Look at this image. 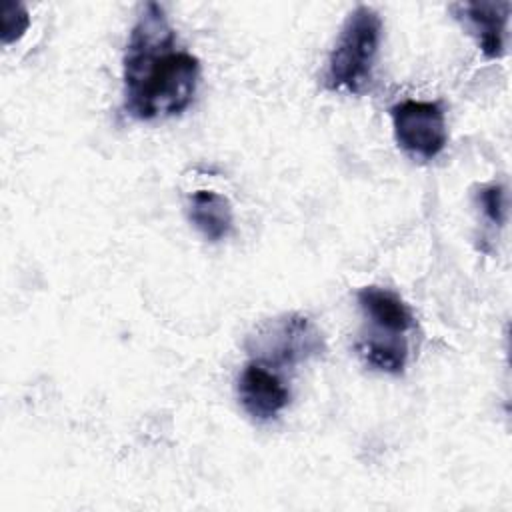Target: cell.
I'll return each instance as SVG.
<instances>
[{
  "instance_id": "cell-1",
  "label": "cell",
  "mask_w": 512,
  "mask_h": 512,
  "mask_svg": "<svg viewBox=\"0 0 512 512\" xmlns=\"http://www.w3.org/2000/svg\"><path fill=\"white\" fill-rule=\"evenodd\" d=\"M200 60L178 46L158 2H146L130 30L124 60V112L140 122L184 112L196 94Z\"/></svg>"
},
{
  "instance_id": "cell-2",
  "label": "cell",
  "mask_w": 512,
  "mask_h": 512,
  "mask_svg": "<svg viewBox=\"0 0 512 512\" xmlns=\"http://www.w3.org/2000/svg\"><path fill=\"white\" fill-rule=\"evenodd\" d=\"M382 18L370 6H356L344 20L330 52L324 84L334 92L360 96L370 90L382 42Z\"/></svg>"
},
{
  "instance_id": "cell-3",
  "label": "cell",
  "mask_w": 512,
  "mask_h": 512,
  "mask_svg": "<svg viewBox=\"0 0 512 512\" xmlns=\"http://www.w3.org/2000/svg\"><path fill=\"white\" fill-rule=\"evenodd\" d=\"M246 350L252 360L270 368L294 366L324 352L318 326L302 314H282L260 324L248 338Z\"/></svg>"
},
{
  "instance_id": "cell-4",
  "label": "cell",
  "mask_w": 512,
  "mask_h": 512,
  "mask_svg": "<svg viewBox=\"0 0 512 512\" xmlns=\"http://www.w3.org/2000/svg\"><path fill=\"white\" fill-rule=\"evenodd\" d=\"M390 118L394 140L410 158L428 162L446 148V116L438 102L404 100L390 108Z\"/></svg>"
},
{
  "instance_id": "cell-5",
  "label": "cell",
  "mask_w": 512,
  "mask_h": 512,
  "mask_svg": "<svg viewBox=\"0 0 512 512\" xmlns=\"http://www.w3.org/2000/svg\"><path fill=\"white\" fill-rule=\"evenodd\" d=\"M238 400L248 416L266 422L290 402V390L274 368L250 360L238 378Z\"/></svg>"
},
{
  "instance_id": "cell-6",
  "label": "cell",
  "mask_w": 512,
  "mask_h": 512,
  "mask_svg": "<svg viewBox=\"0 0 512 512\" xmlns=\"http://www.w3.org/2000/svg\"><path fill=\"white\" fill-rule=\"evenodd\" d=\"M450 8L476 38L480 52L488 60H496L504 54L510 2H460Z\"/></svg>"
},
{
  "instance_id": "cell-7",
  "label": "cell",
  "mask_w": 512,
  "mask_h": 512,
  "mask_svg": "<svg viewBox=\"0 0 512 512\" xmlns=\"http://www.w3.org/2000/svg\"><path fill=\"white\" fill-rule=\"evenodd\" d=\"M356 302L366 320L376 328L372 334L380 336H404L416 326V318L410 306L390 288L362 286L356 292Z\"/></svg>"
},
{
  "instance_id": "cell-8",
  "label": "cell",
  "mask_w": 512,
  "mask_h": 512,
  "mask_svg": "<svg viewBox=\"0 0 512 512\" xmlns=\"http://www.w3.org/2000/svg\"><path fill=\"white\" fill-rule=\"evenodd\" d=\"M188 218L210 242L224 240L234 226L232 204L214 190H196L188 200Z\"/></svg>"
},
{
  "instance_id": "cell-9",
  "label": "cell",
  "mask_w": 512,
  "mask_h": 512,
  "mask_svg": "<svg viewBox=\"0 0 512 512\" xmlns=\"http://www.w3.org/2000/svg\"><path fill=\"white\" fill-rule=\"evenodd\" d=\"M360 358L374 370L386 374H402L408 362V342L404 336L366 334L358 340Z\"/></svg>"
},
{
  "instance_id": "cell-10",
  "label": "cell",
  "mask_w": 512,
  "mask_h": 512,
  "mask_svg": "<svg viewBox=\"0 0 512 512\" xmlns=\"http://www.w3.org/2000/svg\"><path fill=\"white\" fill-rule=\"evenodd\" d=\"M30 26V16L24 4L8 2L2 10V44H12L24 36Z\"/></svg>"
},
{
  "instance_id": "cell-11",
  "label": "cell",
  "mask_w": 512,
  "mask_h": 512,
  "mask_svg": "<svg viewBox=\"0 0 512 512\" xmlns=\"http://www.w3.org/2000/svg\"><path fill=\"white\" fill-rule=\"evenodd\" d=\"M478 204L482 214L496 226L504 224L506 218V192L500 184H488L478 192Z\"/></svg>"
}]
</instances>
